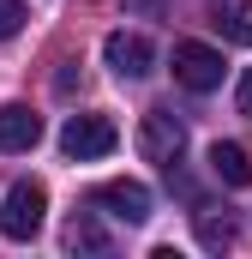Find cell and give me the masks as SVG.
Here are the masks:
<instances>
[{"instance_id":"6da1fadb","label":"cell","mask_w":252,"mask_h":259,"mask_svg":"<svg viewBox=\"0 0 252 259\" xmlns=\"http://www.w3.org/2000/svg\"><path fill=\"white\" fill-rule=\"evenodd\" d=\"M138 151H144V163L174 169V163L186 157V121H180L174 109H150V115L138 121Z\"/></svg>"},{"instance_id":"7a4b0ae2","label":"cell","mask_w":252,"mask_h":259,"mask_svg":"<svg viewBox=\"0 0 252 259\" xmlns=\"http://www.w3.org/2000/svg\"><path fill=\"white\" fill-rule=\"evenodd\" d=\"M42 211H48V187L42 181H12L6 205H0V235L6 241H30L42 229Z\"/></svg>"},{"instance_id":"3957f363","label":"cell","mask_w":252,"mask_h":259,"mask_svg":"<svg viewBox=\"0 0 252 259\" xmlns=\"http://www.w3.org/2000/svg\"><path fill=\"white\" fill-rule=\"evenodd\" d=\"M114 145H120V133H114L108 115H72V121L60 127V151H66V157H78V163L108 157Z\"/></svg>"},{"instance_id":"277c9868","label":"cell","mask_w":252,"mask_h":259,"mask_svg":"<svg viewBox=\"0 0 252 259\" xmlns=\"http://www.w3.org/2000/svg\"><path fill=\"white\" fill-rule=\"evenodd\" d=\"M102 61H108V72H114V78H150L156 49H150V36H138V30H108Z\"/></svg>"},{"instance_id":"5b68a950","label":"cell","mask_w":252,"mask_h":259,"mask_svg":"<svg viewBox=\"0 0 252 259\" xmlns=\"http://www.w3.org/2000/svg\"><path fill=\"white\" fill-rule=\"evenodd\" d=\"M174 78L186 84L192 97H204V91L222 84V55L210 42H174Z\"/></svg>"},{"instance_id":"8992f818","label":"cell","mask_w":252,"mask_h":259,"mask_svg":"<svg viewBox=\"0 0 252 259\" xmlns=\"http://www.w3.org/2000/svg\"><path fill=\"white\" fill-rule=\"evenodd\" d=\"M90 205L108 211V217H120V223H144L150 217V187L144 181H102L90 193Z\"/></svg>"},{"instance_id":"52a82bcc","label":"cell","mask_w":252,"mask_h":259,"mask_svg":"<svg viewBox=\"0 0 252 259\" xmlns=\"http://www.w3.org/2000/svg\"><path fill=\"white\" fill-rule=\"evenodd\" d=\"M36 139H42V115L30 109V103H0V151H36Z\"/></svg>"},{"instance_id":"ba28073f","label":"cell","mask_w":252,"mask_h":259,"mask_svg":"<svg viewBox=\"0 0 252 259\" xmlns=\"http://www.w3.org/2000/svg\"><path fill=\"white\" fill-rule=\"evenodd\" d=\"M66 247H72V253H114V235L102 229L96 205H90V211H78V217L66 223Z\"/></svg>"},{"instance_id":"9c48e42d","label":"cell","mask_w":252,"mask_h":259,"mask_svg":"<svg viewBox=\"0 0 252 259\" xmlns=\"http://www.w3.org/2000/svg\"><path fill=\"white\" fill-rule=\"evenodd\" d=\"M192 223H198V241H204L210 253L234 247V211H228V205H198V211H192Z\"/></svg>"},{"instance_id":"30bf717a","label":"cell","mask_w":252,"mask_h":259,"mask_svg":"<svg viewBox=\"0 0 252 259\" xmlns=\"http://www.w3.org/2000/svg\"><path fill=\"white\" fill-rule=\"evenodd\" d=\"M210 175H216L222 187H246L252 181V157L240 145H222V139H216V145H210Z\"/></svg>"},{"instance_id":"8fae6325","label":"cell","mask_w":252,"mask_h":259,"mask_svg":"<svg viewBox=\"0 0 252 259\" xmlns=\"http://www.w3.org/2000/svg\"><path fill=\"white\" fill-rule=\"evenodd\" d=\"M210 24L222 30V42H240V49H252V0H222Z\"/></svg>"},{"instance_id":"7c38bea8","label":"cell","mask_w":252,"mask_h":259,"mask_svg":"<svg viewBox=\"0 0 252 259\" xmlns=\"http://www.w3.org/2000/svg\"><path fill=\"white\" fill-rule=\"evenodd\" d=\"M24 18H30V12H24V0H0V42H6V36H18V30H24Z\"/></svg>"},{"instance_id":"4fadbf2b","label":"cell","mask_w":252,"mask_h":259,"mask_svg":"<svg viewBox=\"0 0 252 259\" xmlns=\"http://www.w3.org/2000/svg\"><path fill=\"white\" fill-rule=\"evenodd\" d=\"M234 109L252 121V66H246V78H240V91H234Z\"/></svg>"}]
</instances>
